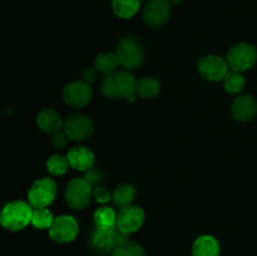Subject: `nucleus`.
<instances>
[{
    "instance_id": "nucleus-1",
    "label": "nucleus",
    "mask_w": 257,
    "mask_h": 256,
    "mask_svg": "<svg viewBox=\"0 0 257 256\" xmlns=\"http://www.w3.org/2000/svg\"><path fill=\"white\" fill-rule=\"evenodd\" d=\"M136 83L137 80L128 72H115L113 74L105 75L100 85V90L107 98H112V99L122 98L133 103L137 97Z\"/></svg>"
},
{
    "instance_id": "nucleus-2",
    "label": "nucleus",
    "mask_w": 257,
    "mask_h": 256,
    "mask_svg": "<svg viewBox=\"0 0 257 256\" xmlns=\"http://www.w3.org/2000/svg\"><path fill=\"white\" fill-rule=\"evenodd\" d=\"M33 207L29 202L12 201L0 211V225L9 231H20L32 223Z\"/></svg>"
},
{
    "instance_id": "nucleus-3",
    "label": "nucleus",
    "mask_w": 257,
    "mask_h": 256,
    "mask_svg": "<svg viewBox=\"0 0 257 256\" xmlns=\"http://www.w3.org/2000/svg\"><path fill=\"white\" fill-rule=\"evenodd\" d=\"M225 59L230 70L246 72L256 64L257 49L255 45L250 43H237L228 49Z\"/></svg>"
},
{
    "instance_id": "nucleus-4",
    "label": "nucleus",
    "mask_w": 257,
    "mask_h": 256,
    "mask_svg": "<svg viewBox=\"0 0 257 256\" xmlns=\"http://www.w3.org/2000/svg\"><path fill=\"white\" fill-rule=\"evenodd\" d=\"M119 64L125 69H136L145 60L143 45L133 37H125L119 40L115 49Z\"/></svg>"
},
{
    "instance_id": "nucleus-5",
    "label": "nucleus",
    "mask_w": 257,
    "mask_h": 256,
    "mask_svg": "<svg viewBox=\"0 0 257 256\" xmlns=\"http://www.w3.org/2000/svg\"><path fill=\"white\" fill-rule=\"evenodd\" d=\"M127 233L122 232L117 226L108 228H97L93 231L90 245L99 253H110L118 245L128 240Z\"/></svg>"
},
{
    "instance_id": "nucleus-6",
    "label": "nucleus",
    "mask_w": 257,
    "mask_h": 256,
    "mask_svg": "<svg viewBox=\"0 0 257 256\" xmlns=\"http://www.w3.org/2000/svg\"><path fill=\"white\" fill-rule=\"evenodd\" d=\"M57 196V183L49 177L35 181L28 192V201L33 208L48 207Z\"/></svg>"
},
{
    "instance_id": "nucleus-7",
    "label": "nucleus",
    "mask_w": 257,
    "mask_h": 256,
    "mask_svg": "<svg viewBox=\"0 0 257 256\" xmlns=\"http://www.w3.org/2000/svg\"><path fill=\"white\" fill-rule=\"evenodd\" d=\"M64 196L69 207L74 210H83L89 205L93 196L92 185L84 178H73L67 185Z\"/></svg>"
},
{
    "instance_id": "nucleus-8",
    "label": "nucleus",
    "mask_w": 257,
    "mask_h": 256,
    "mask_svg": "<svg viewBox=\"0 0 257 256\" xmlns=\"http://www.w3.org/2000/svg\"><path fill=\"white\" fill-rule=\"evenodd\" d=\"M197 70L201 77L210 82H220L225 79L230 72L227 62L218 55L208 54L201 58L197 62Z\"/></svg>"
},
{
    "instance_id": "nucleus-9",
    "label": "nucleus",
    "mask_w": 257,
    "mask_h": 256,
    "mask_svg": "<svg viewBox=\"0 0 257 256\" xmlns=\"http://www.w3.org/2000/svg\"><path fill=\"white\" fill-rule=\"evenodd\" d=\"M79 232V226L73 216L62 215L54 218L49 227V236L58 243L72 242Z\"/></svg>"
},
{
    "instance_id": "nucleus-10",
    "label": "nucleus",
    "mask_w": 257,
    "mask_h": 256,
    "mask_svg": "<svg viewBox=\"0 0 257 256\" xmlns=\"http://www.w3.org/2000/svg\"><path fill=\"white\" fill-rule=\"evenodd\" d=\"M63 131L67 133L69 140L75 141V142H82V141L92 137L94 124L88 115L73 114L64 122Z\"/></svg>"
},
{
    "instance_id": "nucleus-11",
    "label": "nucleus",
    "mask_w": 257,
    "mask_h": 256,
    "mask_svg": "<svg viewBox=\"0 0 257 256\" xmlns=\"http://www.w3.org/2000/svg\"><path fill=\"white\" fill-rule=\"evenodd\" d=\"M93 98V90L90 84L83 80H74L68 83L63 89V99L72 107H84L89 104Z\"/></svg>"
},
{
    "instance_id": "nucleus-12",
    "label": "nucleus",
    "mask_w": 257,
    "mask_h": 256,
    "mask_svg": "<svg viewBox=\"0 0 257 256\" xmlns=\"http://www.w3.org/2000/svg\"><path fill=\"white\" fill-rule=\"evenodd\" d=\"M145 211L138 206H127V207L120 208L119 212L117 213V227L122 232L130 233L136 232L140 230L145 223Z\"/></svg>"
},
{
    "instance_id": "nucleus-13",
    "label": "nucleus",
    "mask_w": 257,
    "mask_h": 256,
    "mask_svg": "<svg viewBox=\"0 0 257 256\" xmlns=\"http://www.w3.org/2000/svg\"><path fill=\"white\" fill-rule=\"evenodd\" d=\"M171 4L168 0H150L143 10L146 24L152 28H160L170 20Z\"/></svg>"
},
{
    "instance_id": "nucleus-14",
    "label": "nucleus",
    "mask_w": 257,
    "mask_h": 256,
    "mask_svg": "<svg viewBox=\"0 0 257 256\" xmlns=\"http://www.w3.org/2000/svg\"><path fill=\"white\" fill-rule=\"evenodd\" d=\"M231 114L238 122H250L257 114L256 99L248 94L238 95L231 104Z\"/></svg>"
},
{
    "instance_id": "nucleus-15",
    "label": "nucleus",
    "mask_w": 257,
    "mask_h": 256,
    "mask_svg": "<svg viewBox=\"0 0 257 256\" xmlns=\"http://www.w3.org/2000/svg\"><path fill=\"white\" fill-rule=\"evenodd\" d=\"M67 158L70 167L77 171H82V172L90 170L94 165V153L89 148L83 147V146H78L69 150V152L67 153Z\"/></svg>"
},
{
    "instance_id": "nucleus-16",
    "label": "nucleus",
    "mask_w": 257,
    "mask_h": 256,
    "mask_svg": "<svg viewBox=\"0 0 257 256\" xmlns=\"http://www.w3.org/2000/svg\"><path fill=\"white\" fill-rule=\"evenodd\" d=\"M37 124L39 127V130H42L43 132L54 135V133L59 132L62 130L63 125H64V122H63L59 112H57L53 108H45V109H43L38 114Z\"/></svg>"
},
{
    "instance_id": "nucleus-17",
    "label": "nucleus",
    "mask_w": 257,
    "mask_h": 256,
    "mask_svg": "<svg viewBox=\"0 0 257 256\" xmlns=\"http://www.w3.org/2000/svg\"><path fill=\"white\" fill-rule=\"evenodd\" d=\"M218 241L211 235H202L196 238L192 246V256H220Z\"/></svg>"
},
{
    "instance_id": "nucleus-18",
    "label": "nucleus",
    "mask_w": 257,
    "mask_h": 256,
    "mask_svg": "<svg viewBox=\"0 0 257 256\" xmlns=\"http://www.w3.org/2000/svg\"><path fill=\"white\" fill-rule=\"evenodd\" d=\"M161 92V83L156 77H142L136 83V95L142 99H152Z\"/></svg>"
},
{
    "instance_id": "nucleus-19",
    "label": "nucleus",
    "mask_w": 257,
    "mask_h": 256,
    "mask_svg": "<svg viewBox=\"0 0 257 256\" xmlns=\"http://www.w3.org/2000/svg\"><path fill=\"white\" fill-rule=\"evenodd\" d=\"M119 65V59H118L117 54L112 52L99 53L94 60V68L98 70V73L104 75L118 72L117 69Z\"/></svg>"
},
{
    "instance_id": "nucleus-20",
    "label": "nucleus",
    "mask_w": 257,
    "mask_h": 256,
    "mask_svg": "<svg viewBox=\"0 0 257 256\" xmlns=\"http://www.w3.org/2000/svg\"><path fill=\"white\" fill-rule=\"evenodd\" d=\"M136 195H137V191H136L135 186L130 185V183H123L115 188L112 195V200L115 206L123 208L132 205Z\"/></svg>"
},
{
    "instance_id": "nucleus-21",
    "label": "nucleus",
    "mask_w": 257,
    "mask_h": 256,
    "mask_svg": "<svg viewBox=\"0 0 257 256\" xmlns=\"http://www.w3.org/2000/svg\"><path fill=\"white\" fill-rule=\"evenodd\" d=\"M141 0H113L112 9L120 19H131L138 13Z\"/></svg>"
},
{
    "instance_id": "nucleus-22",
    "label": "nucleus",
    "mask_w": 257,
    "mask_h": 256,
    "mask_svg": "<svg viewBox=\"0 0 257 256\" xmlns=\"http://www.w3.org/2000/svg\"><path fill=\"white\" fill-rule=\"evenodd\" d=\"M93 220L97 228H108L117 226V213L109 207H99L93 213Z\"/></svg>"
},
{
    "instance_id": "nucleus-23",
    "label": "nucleus",
    "mask_w": 257,
    "mask_h": 256,
    "mask_svg": "<svg viewBox=\"0 0 257 256\" xmlns=\"http://www.w3.org/2000/svg\"><path fill=\"white\" fill-rule=\"evenodd\" d=\"M245 87V78L240 72L230 70L223 79V88L230 94H238Z\"/></svg>"
},
{
    "instance_id": "nucleus-24",
    "label": "nucleus",
    "mask_w": 257,
    "mask_h": 256,
    "mask_svg": "<svg viewBox=\"0 0 257 256\" xmlns=\"http://www.w3.org/2000/svg\"><path fill=\"white\" fill-rule=\"evenodd\" d=\"M55 217H53V213L48 210L47 207L44 208H33L32 215V225L38 230H45L52 226L53 221Z\"/></svg>"
},
{
    "instance_id": "nucleus-25",
    "label": "nucleus",
    "mask_w": 257,
    "mask_h": 256,
    "mask_svg": "<svg viewBox=\"0 0 257 256\" xmlns=\"http://www.w3.org/2000/svg\"><path fill=\"white\" fill-rule=\"evenodd\" d=\"M69 167L68 158L62 155H53L47 161V170L53 176H63Z\"/></svg>"
},
{
    "instance_id": "nucleus-26",
    "label": "nucleus",
    "mask_w": 257,
    "mask_h": 256,
    "mask_svg": "<svg viewBox=\"0 0 257 256\" xmlns=\"http://www.w3.org/2000/svg\"><path fill=\"white\" fill-rule=\"evenodd\" d=\"M110 256H147L145 250L132 241H124L110 252Z\"/></svg>"
},
{
    "instance_id": "nucleus-27",
    "label": "nucleus",
    "mask_w": 257,
    "mask_h": 256,
    "mask_svg": "<svg viewBox=\"0 0 257 256\" xmlns=\"http://www.w3.org/2000/svg\"><path fill=\"white\" fill-rule=\"evenodd\" d=\"M84 180H87L88 182L92 185V187H97V186H102V183L104 182V175H103L102 171L99 168H94L92 167L90 170L85 171L84 175Z\"/></svg>"
},
{
    "instance_id": "nucleus-28",
    "label": "nucleus",
    "mask_w": 257,
    "mask_h": 256,
    "mask_svg": "<svg viewBox=\"0 0 257 256\" xmlns=\"http://www.w3.org/2000/svg\"><path fill=\"white\" fill-rule=\"evenodd\" d=\"M93 196H94L95 201L99 203H108L110 200H112V195H110V192L107 190V188L103 187V186H97V187H94Z\"/></svg>"
},
{
    "instance_id": "nucleus-29",
    "label": "nucleus",
    "mask_w": 257,
    "mask_h": 256,
    "mask_svg": "<svg viewBox=\"0 0 257 256\" xmlns=\"http://www.w3.org/2000/svg\"><path fill=\"white\" fill-rule=\"evenodd\" d=\"M68 142H69V137L67 136V133L64 132V131H59V132L54 133L52 137V143L54 147L57 148H63L65 147V146L68 145Z\"/></svg>"
},
{
    "instance_id": "nucleus-30",
    "label": "nucleus",
    "mask_w": 257,
    "mask_h": 256,
    "mask_svg": "<svg viewBox=\"0 0 257 256\" xmlns=\"http://www.w3.org/2000/svg\"><path fill=\"white\" fill-rule=\"evenodd\" d=\"M98 78V70L95 68H87V69L83 70L82 73V80L83 82L88 83V84H92L97 80Z\"/></svg>"
},
{
    "instance_id": "nucleus-31",
    "label": "nucleus",
    "mask_w": 257,
    "mask_h": 256,
    "mask_svg": "<svg viewBox=\"0 0 257 256\" xmlns=\"http://www.w3.org/2000/svg\"><path fill=\"white\" fill-rule=\"evenodd\" d=\"M183 0H168V3H170L171 5H177V4H180V3H182Z\"/></svg>"
}]
</instances>
